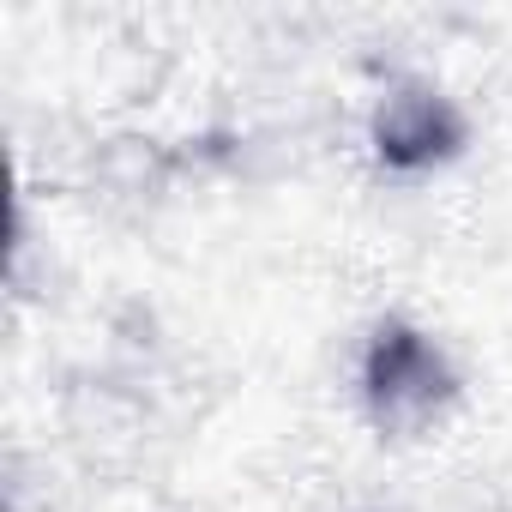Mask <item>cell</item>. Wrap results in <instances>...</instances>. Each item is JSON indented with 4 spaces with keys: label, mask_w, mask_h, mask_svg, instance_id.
<instances>
[{
    "label": "cell",
    "mask_w": 512,
    "mask_h": 512,
    "mask_svg": "<svg viewBox=\"0 0 512 512\" xmlns=\"http://www.w3.org/2000/svg\"><path fill=\"white\" fill-rule=\"evenodd\" d=\"M440 356L416 338V332H380L374 356H368V398L380 416H404L410 404L422 410L440 392Z\"/></svg>",
    "instance_id": "6da1fadb"
},
{
    "label": "cell",
    "mask_w": 512,
    "mask_h": 512,
    "mask_svg": "<svg viewBox=\"0 0 512 512\" xmlns=\"http://www.w3.org/2000/svg\"><path fill=\"white\" fill-rule=\"evenodd\" d=\"M458 139V121L440 97H410L398 103L386 121H380V151L392 163H428V157H446Z\"/></svg>",
    "instance_id": "7a4b0ae2"
}]
</instances>
